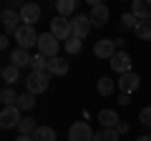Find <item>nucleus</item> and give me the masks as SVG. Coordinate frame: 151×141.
Masks as SVG:
<instances>
[{"instance_id": "nucleus-1", "label": "nucleus", "mask_w": 151, "mask_h": 141, "mask_svg": "<svg viewBox=\"0 0 151 141\" xmlns=\"http://www.w3.org/2000/svg\"><path fill=\"white\" fill-rule=\"evenodd\" d=\"M48 83H50V73H48V70H33L30 76L25 78L28 93H35V96L48 91Z\"/></svg>"}, {"instance_id": "nucleus-2", "label": "nucleus", "mask_w": 151, "mask_h": 141, "mask_svg": "<svg viewBox=\"0 0 151 141\" xmlns=\"http://www.w3.org/2000/svg\"><path fill=\"white\" fill-rule=\"evenodd\" d=\"M38 38H40V35L35 33V28H33V25H25V23L15 30V43H18V48H25V50L38 48Z\"/></svg>"}, {"instance_id": "nucleus-3", "label": "nucleus", "mask_w": 151, "mask_h": 141, "mask_svg": "<svg viewBox=\"0 0 151 141\" xmlns=\"http://www.w3.org/2000/svg\"><path fill=\"white\" fill-rule=\"evenodd\" d=\"M58 50H60V43H58V38H55L53 33H40V38H38V53H43L45 58H55L58 55Z\"/></svg>"}, {"instance_id": "nucleus-4", "label": "nucleus", "mask_w": 151, "mask_h": 141, "mask_svg": "<svg viewBox=\"0 0 151 141\" xmlns=\"http://www.w3.org/2000/svg\"><path fill=\"white\" fill-rule=\"evenodd\" d=\"M93 139H96V134H93L91 124H86V121H76L68 129V141H93Z\"/></svg>"}, {"instance_id": "nucleus-5", "label": "nucleus", "mask_w": 151, "mask_h": 141, "mask_svg": "<svg viewBox=\"0 0 151 141\" xmlns=\"http://www.w3.org/2000/svg\"><path fill=\"white\" fill-rule=\"evenodd\" d=\"M23 119V111L18 109V106H3V111H0V126L3 129H18V124H20Z\"/></svg>"}, {"instance_id": "nucleus-6", "label": "nucleus", "mask_w": 151, "mask_h": 141, "mask_svg": "<svg viewBox=\"0 0 151 141\" xmlns=\"http://www.w3.org/2000/svg\"><path fill=\"white\" fill-rule=\"evenodd\" d=\"M50 33H53L58 40H68L70 35H73V25H70L68 18L58 15V18H53V20H50Z\"/></svg>"}, {"instance_id": "nucleus-7", "label": "nucleus", "mask_w": 151, "mask_h": 141, "mask_svg": "<svg viewBox=\"0 0 151 141\" xmlns=\"http://www.w3.org/2000/svg\"><path fill=\"white\" fill-rule=\"evenodd\" d=\"M70 25H73V35L83 40V38H88V35H91L93 20H91V15H81V13H76V18L70 20Z\"/></svg>"}, {"instance_id": "nucleus-8", "label": "nucleus", "mask_w": 151, "mask_h": 141, "mask_svg": "<svg viewBox=\"0 0 151 141\" xmlns=\"http://www.w3.org/2000/svg\"><path fill=\"white\" fill-rule=\"evenodd\" d=\"M0 20H3V30H5V35H8V33H13V35H15V30L23 25L20 13H15L13 8H5V10L0 13Z\"/></svg>"}, {"instance_id": "nucleus-9", "label": "nucleus", "mask_w": 151, "mask_h": 141, "mask_svg": "<svg viewBox=\"0 0 151 141\" xmlns=\"http://www.w3.org/2000/svg\"><path fill=\"white\" fill-rule=\"evenodd\" d=\"M116 40L113 38H101L96 40V45H93V53H96V58H103V60H111L113 55H116Z\"/></svg>"}, {"instance_id": "nucleus-10", "label": "nucleus", "mask_w": 151, "mask_h": 141, "mask_svg": "<svg viewBox=\"0 0 151 141\" xmlns=\"http://www.w3.org/2000/svg\"><path fill=\"white\" fill-rule=\"evenodd\" d=\"M111 68L119 73V76H124V73H131V65H134V60H131V55L126 53V50H116V55H113L111 60Z\"/></svg>"}, {"instance_id": "nucleus-11", "label": "nucleus", "mask_w": 151, "mask_h": 141, "mask_svg": "<svg viewBox=\"0 0 151 141\" xmlns=\"http://www.w3.org/2000/svg\"><path fill=\"white\" fill-rule=\"evenodd\" d=\"M20 20L25 23V25H35L38 20H40V5L38 3H25V5H20Z\"/></svg>"}, {"instance_id": "nucleus-12", "label": "nucleus", "mask_w": 151, "mask_h": 141, "mask_svg": "<svg viewBox=\"0 0 151 141\" xmlns=\"http://www.w3.org/2000/svg\"><path fill=\"white\" fill-rule=\"evenodd\" d=\"M119 91H124V93H134V91H139V86H141V78L136 76L134 70L131 73H124V76H119Z\"/></svg>"}, {"instance_id": "nucleus-13", "label": "nucleus", "mask_w": 151, "mask_h": 141, "mask_svg": "<svg viewBox=\"0 0 151 141\" xmlns=\"http://www.w3.org/2000/svg\"><path fill=\"white\" fill-rule=\"evenodd\" d=\"M131 13L139 20H151V0H131Z\"/></svg>"}, {"instance_id": "nucleus-14", "label": "nucleus", "mask_w": 151, "mask_h": 141, "mask_svg": "<svg viewBox=\"0 0 151 141\" xmlns=\"http://www.w3.org/2000/svg\"><path fill=\"white\" fill-rule=\"evenodd\" d=\"M68 70H70V63L65 58H60V55L48 58V73H50V76H65Z\"/></svg>"}, {"instance_id": "nucleus-15", "label": "nucleus", "mask_w": 151, "mask_h": 141, "mask_svg": "<svg viewBox=\"0 0 151 141\" xmlns=\"http://www.w3.org/2000/svg\"><path fill=\"white\" fill-rule=\"evenodd\" d=\"M98 121H101L103 129H116V126L121 124L119 114H116L113 109H101V111H98Z\"/></svg>"}, {"instance_id": "nucleus-16", "label": "nucleus", "mask_w": 151, "mask_h": 141, "mask_svg": "<svg viewBox=\"0 0 151 141\" xmlns=\"http://www.w3.org/2000/svg\"><path fill=\"white\" fill-rule=\"evenodd\" d=\"M30 60H33L30 50H25V48H13V50H10V63L18 65V68H25V65H30Z\"/></svg>"}, {"instance_id": "nucleus-17", "label": "nucleus", "mask_w": 151, "mask_h": 141, "mask_svg": "<svg viewBox=\"0 0 151 141\" xmlns=\"http://www.w3.org/2000/svg\"><path fill=\"white\" fill-rule=\"evenodd\" d=\"M88 15H91V20H93V25L96 28H103L108 23V15H111V13H108V8L103 5H96V8H91V13H88Z\"/></svg>"}, {"instance_id": "nucleus-18", "label": "nucleus", "mask_w": 151, "mask_h": 141, "mask_svg": "<svg viewBox=\"0 0 151 141\" xmlns=\"http://www.w3.org/2000/svg\"><path fill=\"white\" fill-rule=\"evenodd\" d=\"M0 76H3V81H5V86H13V83L20 81V68H18V65H13V63H8L5 68L0 70Z\"/></svg>"}, {"instance_id": "nucleus-19", "label": "nucleus", "mask_w": 151, "mask_h": 141, "mask_svg": "<svg viewBox=\"0 0 151 141\" xmlns=\"http://www.w3.org/2000/svg\"><path fill=\"white\" fill-rule=\"evenodd\" d=\"M116 86H119V83L116 81H111V78H98V83H96V91H98V96H111L113 91H116Z\"/></svg>"}, {"instance_id": "nucleus-20", "label": "nucleus", "mask_w": 151, "mask_h": 141, "mask_svg": "<svg viewBox=\"0 0 151 141\" xmlns=\"http://www.w3.org/2000/svg\"><path fill=\"white\" fill-rule=\"evenodd\" d=\"M18 109L20 111H30V109H35V93H20V96H18V103H15Z\"/></svg>"}, {"instance_id": "nucleus-21", "label": "nucleus", "mask_w": 151, "mask_h": 141, "mask_svg": "<svg viewBox=\"0 0 151 141\" xmlns=\"http://www.w3.org/2000/svg\"><path fill=\"white\" fill-rule=\"evenodd\" d=\"M33 139L35 141H55V129H50V126H38Z\"/></svg>"}, {"instance_id": "nucleus-22", "label": "nucleus", "mask_w": 151, "mask_h": 141, "mask_svg": "<svg viewBox=\"0 0 151 141\" xmlns=\"http://www.w3.org/2000/svg\"><path fill=\"white\" fill-rule=\"evenodd\" d=\"M139 40H151V20H139V25L134 28Z\"/></svg>"}, {"instance_id": "nucleus-23", "label": "nucleus", "mask_w": 151, "mask_h": 141, "mask_svg": "<svg viewBox=\"0 0 151 141\" xmlns=\"http://www.w3.org/2000/svg\"><path fill=\"white\" fill-rule=\"evenodd\" d=\"M55 10H58V15L68 18L76 10V0H55Z\"/></svg>"}, {"instance_id": "nucleus-24", "label": "nucleus", "mask_w": 151, "mask_h": 141, "mask_svg": "<svg viewBox=\"0 0 151 141\" xmlns=\"http://www.w3.org/2000/svg\"><path fill=\"white\" fill-rule=\"evenodd\" d=\"M35 129H38V126H35V121H33L30 116H23L20 124H18V134H28V136H33V134H35Z\"/></svg>"}, {"instance_id": "nucleus-25", "label": "nucleus", "mask_w": 151, "mask_h": 141, "mask_svg": "<svg viewBox=\"0 0 151 141\" xmlns=\"http://www.w3.org/2000/svg\"><path fill=\"white\" fill-rule=\"evenodd\" d=\"M119 131L116 129H101V131H96V139L93 141H119Z\"/></svg>"}, {"instance_id": "nucleus-26", "label": "nucleus", "mask_w": 151, "mask_h": 141, "mask_svg": "<svg viewBox=\"0 0 151 141\" xmlns=\"http://www.w3.org/2000/svg\"><path fill=\"white\" fill-rule=\"evenodd\" d=\"M0 101H3V106H15L18 96H15V91H13L10 86H5L3 91H0Z\"/></svg>"}, {"instance_id": "nucleus-27", "label": "nucleus", "mask_w": 151, "mask_h": 141, "mask_svg": "<svg viewBox=\"0 0 151 141\" xmlns=\"http://www.w3.org/2000/svg\"><path fill=\"white\" fill-rule=\"evenodd\" d=\"M30 68L33 70H48V58H45L43 53H35L30 60Z\"/></svg>"}, {"instance_id": "nucleus-28", "label": "nucleus", "mask_w": 151, "mask_h": 141, "mask_svg": "<svg viewBox=\"0 0 151 141\" xmlns=\"http://www.w3.org/2000/svg\"><path fill=\"white\" fill-rule=\"evenodd\" d=\"M81 48H83V40H81V38L70 35V38L65 40V50H68L70 55H73V53H81Z\"/></svg>"}, {"instance_id": "nucleus-29", "label": "nucleus", "mask_w": 151, "mask_h": 141, "mask_svg": "<svg viewBox=\"0 0 151 141\" xmlns=\"http://www.w3.org/2000/svg\"><path fill=\"white\" fill-rule=\"evenodd\" d=\"M121 23H124V28H131V30H134V28L139 25V18H136L134 13H124V15H121Z\"/></svg>"}, {"instance_id": "nucleus-30", "label": "nucleus", "mask_w": 151, "mask_h": 141, "mask_svg": "<svg viewBox=\"0 0 151 141\" xmlns=\"http://www.w3.org/2000/svg\"><path fill=\"white\" fill-rule=\"evenodd\" d=\"M139 121H141L144 126H149V129H151V106H144V109L139 111Z\"/></svg>"}, {"instance_id": "nucleus-31", "label": "nucleus", "mask_w": 151, "mask_h": 141, "mask_svg": "<svg viewBox=\"0 0 151 141\" xmlns=\"http://www.w3.org/2000/svg\"><path fill=\"white\" fill-rule=\"evenodd\" d=\"M119 103H121V106H129V103H131V93L119 91Z\"/></svg>"}, {"instance_id": "nucleus-32", "label": "nucleus", "mask_w": 151, "mask_h": 141, "mask_svg": "<svg viewBox=\"0 0 151 141\" xmlns=\"http://www.w3.org/2000/svg\"><path fill=\"white\" fill-rule=\"evenodd\" d=\"M116 131H119V134H129V124H124V121H121V124L116 126Z\"/></svg>"}, {"instance_id": "nucleus-33", "label": "nucleus", "mask_w": 151, "mask_h": 141, "mask_svg": "<svg viewBox=\"0 0 151 141\" xmlns=\"http://www.w3.org/2000/svg\"><path fill=\"white\" fill-rule=\"evenodd\" d=\"M8 45H10V40H8V35H3V38H0V48L8 50Z\"/></svg>"}, {"instance_id": "nucleus-34", "label": "nucleus", "mask_w": 151, "mask_h": 141, "mask_svg": "<svg viewBox=\"0 0 151 141\" xmlns=\"http://www.w3.org/2000/svg\"><path fill=\"white\" fill-rule=\"evenodd\" d=\"M15 141H35V139H33V136H28V134H20Z\"/></svg>"}, {"instance_id": "nucleus-35", "label": "nucleus", "mask_w": 151, "mask_h": 141, "mask_svg": "<svg viewBox=\"0 0 151 141\" xmlns=\"http://www.w3.org/2000/svg\"><path fill=\"white\" fill-rule=\"evenodd\" d=\"M124 43H126L124 38H116V48H119V50H124Z\"/></svg>"}, {"instance_id": "nucleus-36", "label": "nucleus", "mask_w": 151, "mask_h": 141, "mask_svg": "<svg viewBox=\"0 0 151 141\" xmlns=\"http://www.w3.org/2000/svg\"><path fill=\"white\" fill-rule=\"evenodd\" d=\"M86 3H88V5H91V8H96V5H101L103 0H86Z\"/></svg>"}, {"instance_id": "nucleus-37", "label": "nucleus", "mask_w": 151, "mask_h": 141, "mask_svg": "<svg viewBox=\"0 0 151 141\" xmlns=\"http://www.w3.org/2000/svg\"><path fill=\"white\" fill-rule=\"evenodd\" d=\"M136 141H151V136H139Z\"/></svg>"}]
</instances>
